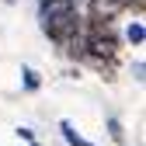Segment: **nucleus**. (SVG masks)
Returning <instances> with one entry per match:
<instances>
[{"instance_id": "f257e3e1", "label": "nucleus", "mask_w": 146, "mask_h": 146, "mask_svg": "<svg viewBox=\"0 0 146 146\" xmlns=\"http://www.w3.org/2000/svg\"><path fill=\"white\" fill-rule=\"evenodd\" d=\"M118 52V38L111 35V28L108 25H90L87 38H84V56L98 59V63H111Z\"/></svg>"}, {"instance_id": "f03ea898", "label": "nucleus", "mask_w": 146, "mask_h": 146, "mask_svg": "<svg viewBox=\"0 0 146 146\" xmlns=\"http://www.w3.org/2000/svg\"><path fill=\"white\" fill-rule=\"evenodd\" d=\"M42 31L52 42H59V45H66L70 38H77L80 35V14H77V7L63 11V14H52V17H42Z\"/></svg>"}, {"instance_id": "7ed1b4c3", "label": "nucleus", "mask_w": 146, "mask_h": 146, "mask_svg": "<svg viewBox=\"0 0 146 146\" xmlns=\"http://www.w3.org/2000/svg\"><path fill=\"white\" fill-rule=\"evenodd\" d=\"M122 0H90V25H111V17L122 14Z\"/></svg>"}, {"instance_id": "20e7f679", "label": "nucleus", "mask_w": 146, "mask_h": 146, "mask_svg": "<svg viewBox=\"0 0 146 146\" xmlns=\"http://www.w3.org/2000/svg\"><path fill=\"white\" fill-rule=\"evenodd\" d=\"M77 0H38V14L42 17H52V14H63V11H73Z\"/></svg>"}, {"instance_id": "39448f33", "label": "nucleus", "mask_w": 146, "mask_h": 146, "mask_svg": "<svg viewBox=\"0 0 146 146\" xmlns=\"http://www.w3.org/2000/svg\"><path fill=\"white\" fill-rule=\"evenodd\" d=\"M59 132H63V139H66L70 146H90V143H87V139H84L77 129H73V122H66V118L59 122Z\"/></svg>"}, {"instance_id": "423d86ee", "label": "nucleus", "mask_w": 146, "mask_h": 146, "mask_svg": "<svg viewBox=\"0 0 146 146\" xmlns=\"http://www.w3.org/2000/svg\"><path fill=\"white\" fill-rule=\"evenodd\" d=\"M125 38H129L132 45H143V42H146V28H143V21H129V28H125Z\"/></svg>"}, {"instance_id": "0eeeda50", "label": "nucleus", "mask_w": 146, "mask_h": 146, "mask_svg": "<svg viewBox=\"0 0 146 146\" xmlns=\"http://www.w3.org/2000/svg\"><path fill=\"white\" fill-rule=\"evenodd\" d=\"M21 77H25V80H21V84H25V90H38V87H42V77H38L31 66H25V70H21Z\"/></svg>"}, {"instance_id": "6e6552de", "label": "nucleus", "mask_w": 146, "mask_h": 146, "mask_svg": "<svg viewBox=\"0 0 146 146\" xmlns=\"http://www.w3.org/2000/svg\"><path fill=\"white\" fill-rule=\"evenodd\" d=\"M108 132H111V139H115L118 146H125V132H122V122H118V118H108Z\"/></svg>"}, {"instance_id": "1a4fd4ad", "label": "nucleus", "mask_w": 146, "mask_h": 146, "mask_svg": "<svg viewBox=\"0 0 146 146\" xmlns=\"http://www.w3.org/2000/svg\"><path fill=\"white\" fill-rule=\"evenodd\" d=\"M17 136H21L25 143H31V139H35V132H31V129H25V125H21V129H17Z\"/></svg>"}, {"instance_id": "9d476101", "label": "nucleus", "mask_w": 146, "mask_h": 146, "mask_svg": "<svg viewBox=\"0 0 146 146\" xmlns=\"http://www.w3.org/2000/svg\"><path fill=\"white\" fill-rule=\"evenodd\" d=\"M143 70H146V66H143V59H136V63H132V73H136V80H143Z\"/></svg>"}, {"instance_id": "9b49d317", "label": "nucleus", "mask_w": 146, "mask_h": 146, "mask_svg": "<svg viewBox=\"0 0 146 146\" xmlns=\"http://www.w3.org/2000/svg\"><path fill=\"white\" fill-rule=\"evenodd\" d=\"M31 146H42V143H35V139H31Z\"/></svg>"}]
</instances>
